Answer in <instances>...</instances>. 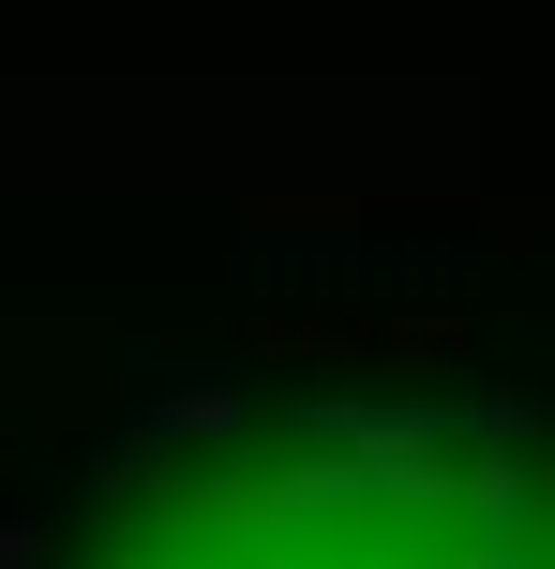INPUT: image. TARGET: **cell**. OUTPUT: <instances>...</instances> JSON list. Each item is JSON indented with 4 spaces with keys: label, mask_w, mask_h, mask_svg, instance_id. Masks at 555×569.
Segmentation results:
<instances>
[{
    "label": "cell",
    "mask_w": 555,
    "mask_h": 569,
    "mask_svg": "<svg viewBox=\"0 0 555 569\" xmlns=\"http://www.w3.org/2000/svg\"><path fill=\"white\" fill-rule=\"evenodd\" d=\"M60 569H555V435L330 420L106 495Z\"/></svg>",
    "instance_id": "obj_1"
}]
</instances>
